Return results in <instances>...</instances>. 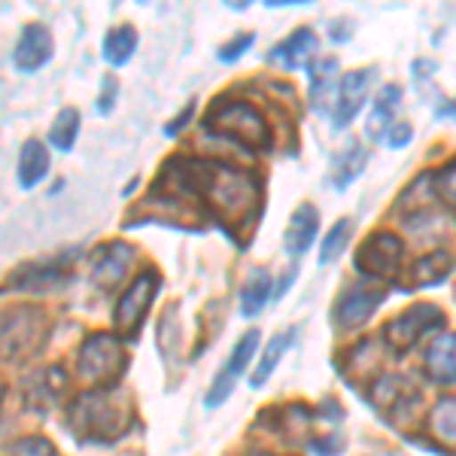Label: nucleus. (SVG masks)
<instances>
[{
	"label": "nucleus",
	"instance_id": "1",
	"mask_svg": "<svg viewBox=\"0 0 456 456\" xmlns=\"http://www.w3.org/2000/svg\"><path fill=\"white\" fill-rule=\"evenodd\" d=\"M156 201H201L216 223L228 228L249 225L259 208V186L247 171L204 159L176 156L152 186Z\"/></svg>",
	"mask_w": 456,
	"mask_h": 456
},
{
	"label": "nucleus",
	"instance_id": "2",
	"mask_svg": "<svg viewBox=\"0 0 456 456\" xmlns=\"http://www.w3.org/2000/svg\"><path fill=\"white\" fill-rule=\"evenodd\" d=\"M134 408L128 395L110 393V389H92L79 395L68 411V426L83 441H113L131 426Z\"/></svg>",
	"mask_w": 456,
	"mask_h": 456
},
{
	"label": "nucleus",
	"instance_id": "3",
	"mask_svg": "<svg viewBox=\"0 0 456 456\" xmlns=\"http://www.w3.org/2000/svg\"><path fill=\"white\" fill-rule=\"evenodd\" d=\"M204 131L223 137V141H232L244 150H268L271 146V131L268 125L253 107L244 104V101H228L219 98L213 101L208 116H204Z\"/></svg>",
	"mask_w": 456,
	"mask_h": 456
},
{
	"label": "nucleus",
	"instance_id": "4",
	"mask_svg": "<svg viewBox=\"0 0 456 456\" xmlns=\"http://www.w3.org/2000/svg\"><path fill=\"white\" fill-rule=\"evenodd\" d=\"M79 378L92 387H107L113 380H119V374L125 369V350L122 341L116 335H92L88 341L79 347L77 359Z\"/></svg>",
	"mask_w": 456,
	"mask_h": 456
},
{
	"label": "nucleus",
	"instance_id": "5",
	"mask_svg": "<svg viewBox=\"0 0 456 456\" xmlns=\"http://www.w3.org/2000/svg\"><path fill=\"white\" fill-rule=\"evenodd\" d=\"M46 335V314L31 305H16L4 314V356L19 359L40 347Z\"/></svg>",
	"mask_w": 456,
	"mask_h": 456
},
{
	"label": "nucleus",
	"instance_id": "6",
	"mask_svg": "<svg viewBox=\"0 0 456 456\" xmlns=\"http://www.w3.org/2000/svg\"><path fill=\"white\" fill-rule=\"evenodd\" d=\"M159 286H161V277L156 271H141V274L134 277V283L125 289V296L119 298L116 314H113V326L122 338H137L141 322L146 311H150L152 298H156Z\"/></svg>",
	"mask_w": 456,
	"mask_h": 456
},
{
	"label": "nucleus",
	"instance_id": "7",
	"mask_svg": "<svg viewBox=\"0 0 456 456\" xmlns=\"http://www.w3.org/2000/svg\"><path fill=\"white\" fill-rule=\"evenodd\" d=\"M402 256H404L402 238H395L393 232H374L356 249V271H362L369 277L393 281L402 268Z\"/></svg>",
	"mask_w": 456,
	"mask_h": 456
},
{
	"label": "nucleus",
	"instance_id": "8",
	"mask_svg": "<svg viewBox=\"0 0 456 456\" xmlns=\"http://www.w3.org/2000/svg\"><path fill=\"white\" fill-rule=\"evenodd\" d=\"M441 322H444V311H441L438 305H414L404 314L393 316V320L387 322L384 335H387V341L393 344V350H408V347H414L426 332L438 329Z\"/></svg>",
	"mask_w": 456,
	"mask_h": 456
},
{
	"label": "nucleus",
	"instance_id": "9",
	"mask_svg": "<svg viewBox=\"0 0 456 456\" xmlns=\"http://www.w3.org/2000/svg\"><path fill=\"white\" fill-rule=\"evenodd\" d=\"M259 341H262L259 329H249V332L240 335V341L234 344L232 356H228V362L223 365L219 378L213 380L208 399H204V404H208V408H219V404H223L228 395L234 393V384H238V378L244 374V369L249 365V359H253V353H256V347H259Z\"/></svg>",
	"mask_w": 456,
	"mask_h": 456
},
{
	"label": "nucleus",
	"instance_id": "10",
	"mask_svg": "<svg viewBox=\"0 0 456 456\" xmlns=\"http://www.w3.org/2000/svg\"><path fill=\"white\" fill-rule=\"evenodd\" d=\"M374 73H378L374 68H362V70H353V73H347V77H341V83H338L335 110H332L335 131H344L353 119H356V113L362 110L365 98H369Z\"/></svg>",
	"mask_w": 456,
	"mask_h": 456
},
{
	"label": "nucleus",
	"instance_id": "11",
	"mask_svg": "<svg viewBox=\"0 0 456 456\" xmlns=\"http://www.w3.org/2000/svg\"><path fill=\"white\" fill-rule=\"evenodd\" d=\"M53 34H49L46 25H28L21 28L16 46H12V64L25 73H34L40 68H46L49 58H53Z\"/></svg>",
	"mask_w": 456,
	"mask_h": 456
},
{
	"label": "nucleus",
	"instance_id": "12",
	"mask_svg": "<svg viewBox=\"0 0 456 456\" xmlns=\"http://www.w3.org/2000/svg\"><path fill=\"white\" fill-rule=\"evenodd\" d=\"M131 262H134V249H131L128 244H122V240H116V244H107L98 256H94L92 283L98 286V289L110 292L125 274H128Z\"/></svg>",
	"mask_w": 456,
	"mask_h": 456
},
{
	"label": "nucleus",
	"instance_id": "13",
	"mask_svg": "<svg viewBox=\"0 0 456 456\" xmlns=\"http://www.w3.org/2000/svg\"><path fill=\"white\" fill-rule=\"evenodd\" d=\"M384 292L380 289H353L335 305V320L341 329H359L371 320V314L384 305Z\"/></svg>",
	"mask_w": 456,
	"mask_h": 456
},
{
	"label": "nucleus",
	"instance_id": "14",
	"mask_svg": "<svg viewBox=\"0 0 456 456\" xmlns=\"http://www.w3.org/2000/svg\"><path fill=\"white\" fill-rule=\"evenodd\" d=\"M316 232H320V213H316L314 204H301V208H296V213H292L289 228H286V238H283L286 253L289 256L307 253Z\"/></svg>",
	"mask_w": 456,
	"mask_h": 456
},
{
	"label": "nucleus",
	"instance_id": "15",
	"mask_svg": "<svg viewBox=\"0 0 456 456\" xmlns=\"http://www.w3.org/2000/svg\"><path fill=\"white\" fill-rule=\"evenodd\" d=\"M314 53H316V34L311 31V28H298L296 34L286 37L281 46H274L271 61H277L286 70H298L311 61Z\"/></svg>",
	"mask_w": 456,
	"mask_h": 456
},
{
	"label": "nucleus",
	"instance_id": "16",
	"mask_svg": "<svg viewBox=\"0 0 456 456\" xmlns=\"http://www.w3.org/2000/svg\"><path fill=\"white\" fill-rule=\"evenodd\" d=\"M426 371L438 384H456V335H441L426 350Z\"/></svg>",
	"mask_w": 456,
	"mask_h": 456
},
{
	"label": "nucleus",
	"instance_id": "17",
	"mask_svg": "<svg viewBox=\"0 0 456 456\" xmlns=\"http://www.w3.org/2000/svg\"><path fill=\"white\" fill-rule=\"evenodd\" d=\"M49 174V150L40 141H25L19 152V186L34 189Z\"/></svg>",
	"mask_w": 456,
	"mask_h": 456
},
{
	"label": "nucleus",
	"instance_id": "18",
	"mask_svg": "<svg viewBox=\"0 0 456 456\" xmlns=\"http://www.w3.org/2000/svg\"><path fill=\"white\" fill-rule=\"evenodd\" d=\"M134 53H137V31L131 25H116L104 34V58L113 68L128 64Z\"/></svg>",
	"mask_w": 456,
	"mask_h": 456
},
{
	"label": "nucleus",
	"instance_id": "19",
	"mask_svg": "<svg viewBox=\"0 0 456 456\" xmlns=\"http://www.w3.org/2000/svg\"><path fill=\"white\" fill-rule=\"evenodd\" d=\"M268 298H271V277H268V271L256 268L253 274L247 277V283L240 286V314H244L247 320H253L256 314H262Z\"/></svg>",
	"mask_w": 456,
	"mask_h": 456
},
{
	"label": "nucleus",
	"instance_id": "20",
	"mask_svg": "<svg viewBox=\"0 0 456 456\" xmlns=\"http://www.w3.org/2000/svg\"><path fill=\"white\" fill-rule=\"evenodd\" d=\"M365 161H369V152H365L362 146H359V143L347 146V150H344L341 156H335V165H332V186H335V189L350 186V183L356 180L359 174H362Z\"/></svg>",
	"mask_w": 456,
	"mask_h": 456
},
{
	"label": "nucleus",
	"instance_id": "21",
	"mask_svg": "<svg viewBox=\"0 0 456 456\" xmlns=\"http://www.w3.org/2000/svg\"><path fill=\"white\" fill-rule=\"evenodd\" d=\"M292 335L296 332H277L274 338H271V344L265 347V353H262V362L256 365V371L249 374V387L253 389H259V387H265L268 384V378L274 374V369H277V362L283 359V353H286V347H289V341H292Z\"/></svg>",
	"mask_w": 456,
	"mask_h": 456
},
{
	"label": "nucleus",
	"instance_id": "22",
	"mask_svg": "<svg viewBox=\"0 0 456 456\" xmlns=\"http://www.w3.org/2000/svg\"><path fill=\"white\" fill-rule=\"evenodd\" d=\"M429 432L441 444H456V399L447 395L441 399L429 414Z\"/></svg>",
	"mask_w": 456,
	"mask_h": 456
},
{
	"label": "nucleus",
	"instance_id": "23",
	"mask_svg": "<svg viewBox=\"0 0 456 456\" xmlns=\"http://www.w3.org/2000/svg\"><path fill=\"white\" fill-rule=\"evenodd\" d=\"M402 101V88L399 86H384L374 101V113H371V134H384V131L393 125V113Z\"/></svg>",
	"mask_w": 456,
	"mask_h": 456
},
{
	"label": "nucleus",
	"instance_id": "24",
	"mask_svg": "<svg viewBox=\"0 0 456 456\" xmlns=\"http://www.w3.org/2000/svg\"><path fill=\"white\" fill-rule=\"evenodd\" d=\"M77 134H79V113L73 107H64L61 113H58L53 131H49V141H53L55 150L70 152L73 143H77Z\"/></svg>",
	"mask_w": 456,
	"mask_h": 456
},
{
	"label": "nucleus",
	"instance_id": "25",
	"mask_svg": "<svg viewBox=\"0 0 456 456\" xmlns=\"http://www.w3.org/2000/svg\"><path fill=\"white\" fill-rule=\"evenodd\" d=\"M451 256L447 253H432V256H426V259H420L414 265V283L417 286H436L441 283L447 277V271H451Z\"/></svg>",
	"mask_w": 456,
	"mask_h": 456
},
{
	"label": "nucleus",
	"instance_id": "26",
	"mask_svg": "<svg viewBox=\"0 0 456 456\" xmlns=\"http://www.w3.org/2000/svg\"><path fill=\"white\" fill-rule=\"evenodd\" d=\"M350 228L353 223L350 219H338V223L329 228V234H326V240H322V249H320V265H329V262H335L338 256L347 249V240H350Z\"/></svg>",
	"mask_w": 456,
	"mask_h": 456
},
{
	"label": "nucleus",
	"instance_id": "27",
	"mask_svg": "<svg viewBox=\"0 0 456 456\" xmlns=\"http://www.w3.org/2000/svg\"><path fill=\"white\" fill-rule=\"evenodd\" d=\"M6 456H55V447L46 438H25L6 451Z\"/></svg>",
	"mask_w": 456,
	"mask_h": 456
},
{
	"label": "nucleus",
	"instance_id": "28",
	"mask_svg": "<svg viewBox=\"0 0 456 456\" xmlns=\"http://www.w3.org/2000/svg\"><path fill=\"white\" fill-rule=\"evenodd\" d=\"M436 189H438V195L447 201V208L456 213V161L453 165H447L444 171L436 176Z\"/></svg>",
	"mask_w": 456,
	"mask_h": 456
},
{
	"label": "nucleus",
	"instance_id": "29",
	"mask_svg": "<svg viewBox=\"0 0 456 456\" xmlns=\"http://www.w3.org/2000/svg\"><path fill=\"white\" fill-rule=\"evenodd\" d=\"M253 40H256L253 34H240V37H234L232 43H225V46L219 49V61H238V58L244 55L249 46H253Z\"/></svg>",
	"mask_w": 456,
	"mask_h": 456
},
{
	"label": "nucleus",
	"instance_id": "30",
	"mask_svg": "<svg viewBox=\"0 0 456 456\" xmlns=\"http://www.w3.org/2000/svg\"><path fill=\"white\" fill-rule=\"evenodd\" d=\"M113 98H116V79L107 77L104 92H101V101H98V113H110V110H113Z\"/></svg>",
	"mask_w": 456,
	"mask_h": 456
},
{
	"label": "nucleus",
	"instance_id": "31",
	"mask_svg": "<svg viewBox=\"0 0 456 456\" xmlns=\"http://www.w3.org/2000/svg\"><path fill=\"white\" fill-rule=\"evenodd\" d=\"M408 141H411V125H404V122L399 125V122H395V131L387 137V143L393 146V150H399V146H404Z\"/></svg>",
	"mask_w": 456,
	"mask_h": 456
},
{
	"label": "nucleus",
	"instance_id": "32",
	"mask_svg": "<svg viewBox=\"0 0 456 456\" xmlns=\"http://www.w3.org/2000/svg\"><path fill=\"white\" fill-rule=\"evenodd\" d=\"M192 113H195V104H189L186 110H183V113H180V116H176V119H174L171 125H167V128H165V134H167V137L180 134V128H186V122H189V119H192Z\"/></svg>",
	"mask_w": 456,
	"mask_h": 456
},
{
	"label": "nucleus",
	"instance_id": "33",
	"mask_svg": "<svg viewBox=\"0 0 456 456\" xmlns=\"http://www.w3.org/2000/svg\"><path fill=\"white\" fill-rule=\"evenodd\" d=\"M247 456H274V453H268V451H253V453H247Z\"/></svg>",
	"mask_w": 456,
	"mask_h": 456
}]
</instances>
